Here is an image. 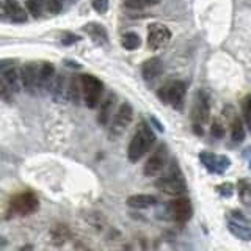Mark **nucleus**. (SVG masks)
<instances>
[{
    "instance_id": "obj_1",
    "label": "nucleus",
    "mask_w": 251,
    "mask_h": 251,
    "mask_svg": "<svg viewBox=\"0 0 251 251\" xmlns=\"http://www.w3.org/2000/svg\"><path fill=\"white\" fill-rule=\"evenodd\" d=\"M155 141V135L152 129L149 127V126L141 121L137 132L133 133V137L130 140L129 143V148H127V157L130 162H138L141 157H143L149 149H151V146L154 145Z\"/></svg>"
},
{
    "instance_id": "obj_2",
    "label": "nucleus",
    "mask_w": 251,
    "mask_h": 251,
    "mask_svg": "<svg viewBox=\"0 0 251 251\" xmlns=\"http://www.w3.org/2000/svg\"><path fill=\"white\" fill-rule=\"evenodd\" d=\"M155 187L168 195H182L187 192L185 177L176 160H171L167 173L162 177H159V180L155 182Z\"/></svg>"
},
{
    "instance_id": "obj_3",
    "label": "nucleus",
    "mask_w": 251,
    "mask_h": 251,
    "mask_svg": "<svg viewBox=\"0 0 251 251\" xmlns=\"http://www.w3.org/2000/svg\"><path fill=\"white\" fill-rule=\"evenodd\" d=\"M210 116V104H209V96L204 91H200L195 98V104L192 108V121H193V130L202 135V126L209 121Z\"/></svg>"
},
{
    "instance_id": "obj_4",
    "label": "nucleus",
    "mask_w": 251,
    "mask_h": 251,
    "mask_svg": "<svg viewBox=\"0 0 251 251\" xmlns=\"http://www.w3.org/2000/svg\"><path fill=\"white\" fill-rule=\"evenodd\" d=\"M187 86L180 80H173L159 90V98L165 104H170L177 110H182L184 99H185Z\"/></svg>"
},
{
    "instance_id": "obj_5",
    "label": "nucleus",
    "mask_w": 251,
    "mask_h": 251,
    "mask_svg": "<svg viewBox=\"0 0 251 251\" xmlns=\"http://www.w3.org/2000/svg\"><path fill=\"white\" fill-rule=\"evenodd\" d=\"M102 91H104V83L98 77H94L91 74L82 75V94L86 107L96 108L100 102Z\"/></svg>"
},
{
    "instance_id": "obj_6",
    "label": "nucleus",
    "mask_w": 251,
    "mask_h": 251,
    "mask_svg": "<svg viewBox=\"0 0 251 251\" xmlns=\"http://www.w3.org/2000/svg\"><path fill=\"white\" fill-rule=\"evenodd\" d=\"M39 207V200L36 198L35 193L31 192H24L11 198L10 204H8V210L13 215H30Z\"/></svg>"
},
{
    "instance_id": "obj_7",
    "label": "nucleus",
    "mask_w": 251,
    "mask_h": 251,
    "mask_svg": "<svg viewBox=\"0 0 251 251\" xmlns=\"http://www.w3.org/2000/svg\"><path fill=\"white\" fill-rule=\"evenodd\" d=\"M171 31L163 24H151L148 28V46L149 49L159 50L170 43Z\"/></svg>"
},
{
    "instance_id": "obj_8",
    "label": "nucleus",
    "mask_w": 251,
    "mask_h": 251,
    "mask_svg": "<svg viewBox=\"0 0 251 251\" xmlns=\"http://www.w3.org/2000/svg\"><path fill=\"white\" fill-rule=\"evenodd\" d=\"M200 160L206 167V170L209 173H214V175H223L231 167V159L227 155H218L207 151H202L200 154Z\"/></svg>"
},
{
    "instance_id": "obj_9",
    "label": "nucleus",
    "mask_w": 251,
    "mask_h": 251,
    "mask_svg": "<svg viewBox=\"0 0 251 251\" xmlns=\"http://www.w3.org/2000/svg\"><path fill=\"white\" fill-rule=\"evenodd\" d=\"M167 159H168V152H167V146L165 145H160L159 148L155 149L152 152V155L149 157L145 168H143V173L146 176L152 177V176H159L160 173L165 170L167 167Z\"/></svg>"
},
{
    "instance_id": "obj_10",
    "label": "nucleus",
    "mask_w": 251,
    "mask_h": 251,
    "mask_svg": "<svg viewBox=\"0 0 251 251\" xmlns=\"http://www.w3.org/2000/svg\"><path fill=\"white\" fill-rule=\"evenodd\" d=\"M132 118H133L132 105L127 104V102H124V104L118 108V112L115 113V118L112 121V127H110V135L113 138L120 137L121 133L127 129V126L132 123Z\"/></svg>"
},
{
    "instance_id": "obj_11",
    "label": "nucleus",
    "mask_w": 251,
    "mask_h": 251,
    "mask_svg": "<svg viewBox=\"0 0 251 251\" xmlns=\"http://www.w3.org/2000/svg\"><path fill=\"white\" fill-rule=\"evenodd\" d=\"M227 229L232 235H235L242 242H251V227L248 220L240 212H232V215L227 220Z\"/></svg>"
},
{
    "instance_id": "obj_12",
    "label": "nucleus",
    "mask_w": 251,
    "mask_h": 251,
    "mask_svg": "<svg viewBox=\"0 0 251 251\" xmlns=\"http://www.w3.org/2000/svg\"><path fill=\"white\" fill-rule=\"evenodd\" d=\"M21 77H22V86L28 93H36L41 90V82H39V66L36 63H28L21 69Z\"/></svg>"
},
{
    "instance_id": "obj_13",
    "label": "nucleus",
    "mask_w": 251,
    "mask_h": 251,
    "mask_svg": "<svg viewBox=\"0 0 251 251\" xmlns=\"http://www.w3.org/2000/svg\"><path fill=\"white\" fill-rule=\"evenodd\" d=\"M170 214L177 223H187L192 218L193 209L192 204L187 198H176L175 201L170 202Z\"/></svg>"
},
{
    "instance_id": "obj_14",
    "label": "nucleus",
    "mask_w": 251,
    "mask_h": 251,
    "mask_svg": "<svg viewBox=\"0 0 251 251\" xmlns=\"http://www.w3.org/2000/svg\"><path fill=\"white\" fill-rule=\"evenodd\" d=\"M2 11H3V16L8 21L16 22V24L27 22L25 10H24V8L18 2H16V0H3Z\"/></svg>"
},
{
    "instance_id": "obj_15",
    "label": "nucleus",
    "mask_w": 251,
    "mask_h": 251,
    "mask_svg": "<svg viewBox=\"0 0 251 251\" xmlns=\"http://www.w3.org/2000/svg\"><path fill=\"white\" fill-rule=\"evenodd\" d=\"M2 82L10 88L13 93H19L22 86V77L21 73L14 66L5 68L2 66Z\"/></svg>"
},
{
    "instance_id": "obj_16",
    "label": "nucleus",
    "mask_w": 251,
    "mask_h": 251,
    "mask_svg": "<svg viewBox=\"0 0 251 251\" xmlns=\"http://www.w3.org/2000/svg\"><path fill=\"white\" fill-rule=\"evenodd\" d=\"M69 83L66 80V75H57L53 78V82L50 85V91L55 100H66L69 99Z\"/></svg>"
},
{
    "instance_id": "obj_17",
    "label": "nucleus",
    "mask_w": 251,
    "mask_h": 251,
    "mask_svg": "<svg viewBox=\"0 0 251 251\" xmlns=\"http://www.w3.org/2000/svg\"><path fill=\"white\" fill-rule=\"evenodd\" d=\"M115 94H108V96L100 102V108L98 113V123L102 126H107L110 118L113 115V107H115Z\"/></svg>"
},
{
    "instance_id": "obj_18",
    "label": "nucleus",
    "mask_w": 251,
    "mask_h": 251,
    "mask_svg": "<svg viewBox=\"0 0 251 251\" xmlns=\"http://www.w3.org/2000/svg\"><path fill=\"white\" fill-rule=\"evenodd\" d=\"M162 71H163V65L160 58L146 60L143 63V68H141V73H143V77L146 80H154V78H157L162 74Z\"/></svg>"
},
{
    "instance_id": "obj_19",
    "label": "nucleus",
    "mask_w": 251,
    "mask_h": 251,
    "mask_svg": "<svg viewBox=\"0 0 251 251\" xmlns=\"http://www.w3.org/2000/svg\"><path fill=\"white\" fill-rule=\"evenodd\" d=\"M157 204V198L152 195H132L127 198V206L133 209H148Z\"/></svg>"
},
{
    "instance_id": "obj_20",
    "label": "nucleus",
    "mask_w": 251,
    "mask_h": 251,
    "mask_svg": "<svg viewBox=\"0 0 251 251\" xmlns=\"http://www.w3.org/2000/svg\"><path fill=\"white\" fill-rule=\"evenodd\" d=\"M55 68L52 63H43L39 65V82H41V90H50L53 82Z\"/></svg>"
},
{
    "instance_id": "obj_21",
    "label": "nucleus",
    "mask_w": 251,
    "mask_h": 251,
    "mask_svg": "<svg viewBox=\"0 0 251 251\" xmlns=\"http://www.w3.org/2000/svg\"><path fill=\"white\" fill-rule=\"evenodd\" d=\"M231 138L234 143H240L245 140V127H243L239 116H234L231 120Z\"/></svg>"
},
{
    "instance_id": "obj_22",
    "label": "nucleus",
    "mask_w": 251,
    "mask_h": 251,
    "mask_svg": "<svg viewBox=\"0 0 251 251\" xmlns=\"http://www.w3.org/2000/svg\"><path fill=\"white\" fill-rule=\"evenodd\" d=\"M85 30L88 31L98 43H107V31L104 27L99 25V24H86Z\"/></svg>"
},
{
    "instance_id": "obj_23",
    "label": "nucleus",
    "mask_w": 251,
    "mask_h": 251,
    "mask_svg": "<svg viewBox=\"0 0 251 251\" xmlns=\"http://www.w3.org/2000/svg\"><path fill=\"white\" fill-rule=\"evenodd\" d=\"M123 47L127 50H135L141 46V39L140 36L135 33V31H127V33L123 35V41H121Z\"/></svg>"
},
{
    "instance_id": "obj_24",
    "label": "nucleus",
    "mask_w": 251,
    "mask_h": 251,
    "mask_svg": "<svg viewBox=\"0 0 251 251\" xmlns=\"http://www.w3.org/2000/svg\"><path fill=\"white\" fill-rule=\"evenodd\" d=\"M52 239L55 245H63L69 239V229L66 226H55L52 229Z\"/></svg>"
},
{
    "instance_id": "obj_25",
    "label": "nucleus",
    "mask_w": 251,
    "mask_h": 251,
    "mask_svg": "<svg viewBox=\"0 0 251 251\" xmlns=\"http://www.w3.org/2000/svg\"><path fill=\"white\" fill-rule=\"evenodd\" d=\"M25 6L30 14H33L35 18H39L43 16V13H46V3L44 0H27Z\"/></svg>"
},
{
    "instance_id": "obj_26",
    "label": "nucleus",
    "mask_w": 251,
    "mask_h": 251,
    "mask_svg": "<svg viewBox=\"0 0 251 251\" xmlns=\"http://www.w3.org/2000/svg\"><path fill=\"white\" fill-rule=\"evenodd\" d=\"M159 0H124V5L133 8V10H141V8H146L149 5H155Z\"/></svg>"
},
{
    "instance_id": "obj_27",
    "label": "nucleus",
    "mask_w": 251,
    "mask_h": 251,
    "mask_svg": "<svg viewBox=\"0 0 251 251\" xmlns=\"http://www.w3.org/2000/svg\"><path fill=\"white\" fill-rule=\"evenodd\" d=\"M46 3V13H49L50 16L58 14L63 10V0H44Z\"/></svg>"
},
{
    "instance_id": "obj_28",
    "label": "nucleus",
    "mask_w": 251,
    "mask_h": 251,
    "mask_svg": "<svg viewBox=\"0 0 251 251\" xmlns=\"http://www.w3.org/2000/svg\"><path fill=\"white\" fill-rule=\"evenodd\" d=\"M217 192L222 196H225V198H231L234 195V185L231 182H223V184L217 185Z\"/></svg>"
},
{
    "instance_id": "obj_29",
    "label": "nucleus",
    "mask_w": 251,
    "mask_h": 251,
    "mask_svg": "<svg viewBox=\"0 0 251 251\" xmlns=\"http://www.w3.org/2000/svg\"><path fill=\"white\" fill-rule=\"evenodd\" d=\"M91 5L99 14H104L108 11V0H91Z\"/></svg>"
},
{
    "instance_id": "obj_30",
    "label": "nucleus",
    "mask_w": 251,
    "mask_h": 251,
    "mask_svg": "<svg viewBox=\"0 0 251 251\" xmlns=\"http://www.w3.org/2000/svg\"><path fill=\"white\" fill-rule=\"evenodd\" d=\"M243 115H245V121H247V126L251 132V96L247 98L245 104H243Z\"/></svg>"
},
{
    "instance_id": "obj_31",
    "label": "nucleus",
    "mask_w": 251,
    "mask_h": 251,
    "mask_svg": "<svg viewBox=\"0 0 251 251\" xmlns=\"http://www.w3.org/2000/svg\"><path fill=\"white\" fill-rule=\"evenodd\" d=\"M212 135L217 137V138H222L225 135V127L220 121H215L214 126H212Z\"/></svg>"
},
{
    "instance_id": "obj_32",
    "label": "nucleus",
    "mask_w": 251,
    "mask_h": 251,
    "mask_svg": "<svg viewBox=\"0 0 251 251\" xmlns=\"http://www.w3.org/2000/svg\"><path fill=\"white\" fill-rule=\"evenodd\" d=\"M77 41H80V36H75V35H69L66 33L65 36L61 38V43L65 44V46H69V44H74Z\"/></svg>"
},
{
    "instance_id": "obj_33",
    "label": "nucleus",
    "mask_w": 251,
    "mask_h": 251,
    "mask_svg": "<svg viewBox=\"0 0 251 251\" xmlns=\"http://www.w3.org/2000/svg\"><path fill=\"white\" fill-rule=\"evenodd\" d=\"M65 63L69 66V68H75V69H78V68H82V65L80 63H77V61H71V60H65Z\"/></svg>"
},
{
    "instance_id": "obj_34",
    "label": "nucleus",
    "mask_w": 251,
    "mask_h": 251,
    "mask_svg": "<svg viewBox=\"0 0 251 251\" xmlns=\"http://www.w3.org/2000/svg\"><path fill=\"white\" fill-rule=\"evenodd\" d=\"M151 123H154V124H155V127H157V129H159L160 132L163 130V126H162V124H160L159 121H157V120H155V118H151Z\"/></svg>"
},
{
    "instance_id": "obj_35",
    "label": "nucleus",
    "mask_w": 251,
    "mask_h": 251,
    "mask_svg": "<svg viewBox=\"0 0 251 251\" xmlns=\"http://www.w3.org/2000/svg\"><path fill=\"white\" fill-rule=\"evenodd\" d=\"M250 168H251V159H250Z\"/></svg>"
}]
</instances>
